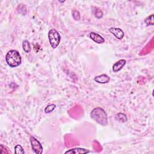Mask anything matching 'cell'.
<instances>
[{
	"label": "cell",
	"mask_w": 154,
	"mask_h": 154,
	"mask_svg": "<svg viewBox=\"0 0 154 154\" xmlns=\"http://www.w3.org/2000/svg\"><path fill=\"white\" fill-rule=\"evenodd\" d=\"M48 38L51 46L55 49L59 45L61 40V36L55 29H51L48 32Z\"/></svg>",
	"instance_id": "obj_3"
},
{
	"label": "cell",
	"mask_w": 154,
	"mask_h": 154,
	"mask_svg": "<svg viewBox=\"0 0 154 154\" xmlns=\"http://www.w3.org/2000/svg\"><path fill=\"white\" fill-rule=\"evenodd\" d=\"M14 153L16 154H23L25 153L24 149L20 144H17L14 147Z\"/></svg>",
	"instance_id": "obj_13"
},
{
	"label": "cell",
	"mask_w": 154,
	"mask_h": 154,
	"mask_svg": "<svg viewBox=\"0 0 154 154\" xmlns=\"http://www.w3.org/2000/svg\"><path fill=\"white\" fill-rule=\"evenodd\" d=\"M126 61L124 59H122L117 61L116 63H114L112 66V71L115 73L119 72L120 70L122 69V68L124 67V66L126 64Z\"/></svg>",
	"instance_id": "obj_8"
},
{
	"label": "cell",
	"mask_w": 154,
	"mask_h": 154,
	"mask_svg": "<svg viewBox=\"0 0 154 154\" xmlns=\"http://www.w3.org/2000/svg\"><path fill=\"white\" fill-rule=\"evenodd\" d=\"M55 108H56V105L55 104H54V103L49 104L48 106H46V108H45V112L46 114L50 113L52 111H53Z\"/></svg>",
	"instance_id": "obj_12"
},
{
	"label": "cell",
	"mask_w": 154,
	"mask_h": 154,
	"mask_svg": "<svg viewBox=\"0 0 154 154\" xmlns=\"http://www.w3.org/2000/svg\"><path fill=\"white\" fill-rule=\"evenodd\" d=\"M30 143L33 152L36 154H41L43 153V147L40 142L36 139L34 136H31L29 138Z\"/></svg>",
	"instance_id": "obj_4"
},
{
	"label": "cell",
	"mask_w": 154,
	"mask_h": 154,
	"mask_svg": "<svg viewBox=\"0 0 154 154\" xmlns=\"http://www.w3.org/2000/svg\"><path fill=\"white\" fill-rule=\"evenodd\" d=\"M5 61L11 67H16L19 66L22 62L21 56L19 52L14 49L9 51L5 55Z\"/></svg>",
	"instance_id": "obj_2"
},
{
	"label": "cell",
	"mask_w": 154,
	"mask_h": 154,
	"mask_svg": "<svg viewBox=\"0 0 154 154\" xmlns=\"http://www.w3.org/2000/svg\"><path fill=\"white\" fill-rule=\"evenodd\" d=\"M94 80L99 84H106L110 81V77L106 74H102L95 76Z\"/></svg>",
	"instance_id": "obj_7"
},
{
	"label": "cell",
	"mask_w": 154,
	"mask_h": 154,
	"mask_svg": "<svg viewBox=\"0 0 154 154\" xmlns=\"http://www.w3.org/2000/svg\"><path fill=\"white\" fill-rule=\"evenodd\" d=\"M90 151L84 149V148H79V147H76L73 149H71L65 152L66 154H83V153H88Z\"/></svg>",
	"instance_id": "obj_9"
},
{
	"label": "cell",
	"mask_w": 154,
	"mask_h": 154,
	"mask_svg": "<svg viewBox=\"0 0 154 154\" xmlns=\"http://www.w3.org/2000/svg\"><path fill=\"white\" fill-rule=\"evenodd\" d=\"M22 48L23 51L26 52V53H30L31 51V45L30 43L29 42L28 40H24L23 41L22 43Z\"/></svg>",
	"instance_id": "obj_10"
},
{
	"label": "cell",
	"mask_w": 154,
	"mask_h": 154,
	"mask_svg": "<svg viewBox=\"0 0 154 154\" xmlns=\"http://www.w3.org/2000/svg\"><path fill=\"white\" fill-rule=\"evenodd\" d=\"M144 22L146 23L147 26L149 25H153L154 22H153V14H151L150 16H148L145 20Z\"/></svg>",
	"instance_id": "obj_14"
},
{
	"label": "cell",
	"mask_w": 154,
	"mask_h": 154,
	"mask_svg": "<svg viewBox=\"0 0 154 154\" xmlns=\"http://www.w3.org/2000/svg\"><path fill=\"white\" fill-rule=\"evenodd\" d=\"M94 16L97 19H100L103 16V12L99 8H95L94 10Z\"/></svg>",
	"instance_id": "obj_15"
},
{
	"label": "cell",
	"mask_w": 154,
	"mask_h": 154,
	"mask_svg": "<svg viewBox=\"0 0 154 154\" xmlns=\"http://www.w3.org/2000/svg\"><path fill=\"white\" fill-rule=\"evenodd\" d=\"M72 16L75 20H79L80 19V14L78 11L76 10H72Z\"/></svg>",
	"instance_id": "obj_16"
},
{
	"label": "cell",
	"mask_w": 154,
	"mask_h": 154,
	"mask_svg": "<svg viewBox=\"0 0 154 154\" xmlns=\"http://www.w3.org/2000/svg\"><path fill=\"white\" fill-rule=\"evenodd\" d=\"M90 38L95 43L98 44H102L105 42V39L99 34L95 32H91L89 34Z\"/></svg>",
	"instance_id": "obj_6"
},
{
	"label": "cell",
	"mask_w": 154,
	"mask_h": 154,
	"mask_svg": "<svg viewBox=\"0 0 154 154\" xmlns=\"http://www.w3.org/2000/svg\"><path fill=\"white\" fill-rule=\"evenodd\" d=\"M116 118L117 120H119V122H122V123L126 122L128 120V119H127V117L126 116V115L122 112L117 113L116 116Z\"/></svg>",
	"instance_id": "obj_11"
},
{
	"label": "cell",
	"mask_w": 154,
	"mask_h": 154,
	"mask_svg": "<svg viewBox=\"0 0 154 154\" xmlns=\"http://www.w3.org/2000/svg\"><path fill=\"white\" fill-rule=\"evenodd\" d=\"M109 31L119 40H122L124 37V32L120 28L111 27L109 29Z\"/></svg>",
	"instance_id": "obj_5"
},
{
	"label": "cell",
	"mask_w": 154,
	"mask_h": 154,
	"mask_svg": "<svg viewBox=\"0 0 154 154\" xmlns=\"http://www.w3.org/2000/svg\"><path fill=\"white\" fill-rule=\"evenodd\" d=\"M91 118L102 126L108 125V117L104 109L100 107L94 108L90 112Z\"/></svg>",
	"instance_id": "obj_1"
}]
</instances>
